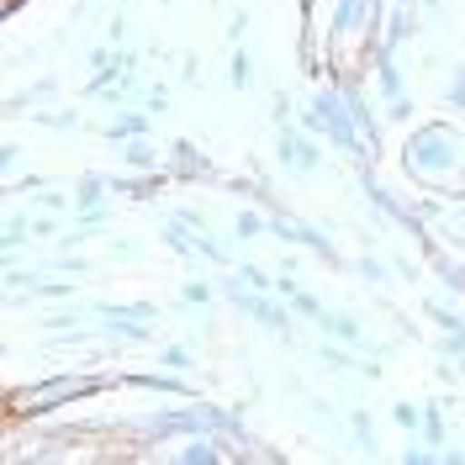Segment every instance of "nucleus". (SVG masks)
Wrapping results in <instances>:
<instances>
[{"label":"nucleus","mask_w":465,"mask_h":465,"mask_svg":"<svg viewBox=\"0 0 465 465\" xmlns=\"http://www.w3.org/2000/svg\"><path fill=\"white\" fill-rule=\"evenodd\" d=\"M402 153H407L402 159L407 174H412L418 185H429V191L450 185V180H460V170H465V138L455 133V127H444V122L418 127V133L407 138Z\"/></svg>","instance_id":"obj_1"},{"label":"nucleus","mask_w":465,"mask_h":465,"mask_svg":"<svg viewBox=\"0 0 465 465\" xmlns=\"http://www.w3.org/2000/svg\"><path fill=\"white\" fill-rule=\"evenodd\" d=\"M106 386H112V376H54L43 386H22V391H11V418H43L54 407H69L74 397H95Z\"/></svg>","instance_id":"obj_2"},{"label":"nucleus","mask_w":465,"mask_h":465,"mask_svg":"<svg viewBox=\"0 0 465 465\" xmlns=\"http://www.w3.org/2000/svg\"><path fill=\"white\" fill-rule=\"evenodd\" d=\"M281 164H286V170H296V174H312L322 164V153H318V143H312L307 133H291V127H281Z\"/></svg>","instance_id":"obj_3"},{"label":"nucleus","mask_w":465,"mask_h":465,"mask_svg":"<svg viewBox=\"0 0 465 465\" xmlns=\"http://www.w3.org/2000/svg\"><path fill=\"white\" fill-rule=\"evenodd\" d=\"M170 180H212V164L202 159V148L196 143H174V153H170Z\"/></svg>","instance_id":"obj_4"},{"label":"nucleus","mask_w":465,"mask_h":465,"mask_svg":"<svg viewBox=\"0 0 465 465\" xmlns=\"http://www.w3.org/2000/svg\"><path fill=\"white\" fill-rule=\"evenodd\" d=\"M122 159H127V170H138V174H159L164 170L148 138H127V143H122Z\"/></svg>","instance_id":"obj_5"},{"label":"nucleus","mask_w":465,"mask_h":465,"mask_svg":"<svg viewBox=\"0 0 465 465\" xmlns=\"http://www.w3.org/2000/svg\"><path fill=\"white\" fill-rule=\"evenodd\" d=\"M133 386H143V391H164V397H191V386L180 381V371H159V376H127Z\"/></svg>","instance_id":"obj_6"},{"label":"nucleus","mask_w":465,"mask_h":465,"mask_svg":"<svg viewBox=\"0 0 465 465\" xmlns=\"http://www.w3.org/2000/svg\"><path fill=\"white\" fill-rule=\"evenodd\" d=\"M101 191H112V180H106V174H85V180L74 185V206H80V212L101 206Z\"/></svg>","instance_id":"obj_7"},{"label":"nucleus","mask_w":465,"mask_h":465,"mask_svg":"<svg viewBox=\"0 0 465 465\" xmlns=\"http://www.w3.org/2000/svg\"><path fill=\"white\" fill-rule=\"evenodd\" d=\"M322 333H333V339H344V344H360V322L349 318V312H322Z\"/></svg>","instance_id":"obj_8"},{"label":"nucleus","mask_w":465,"mask_h":465,"mask_svg":"<svg viewBox=\"0 0 465 465\" xmlns=\"http://www.w3.org/2000/svg\"><path fill=\"white\" fill-rule=\"evenodd\" d=\"M232 296H238V307H243V312H254V318H260L264 328H275V333L286 328V318H281V307H275V302H249L243 291H232Z\"/></svg>","instance_id":"obj_9"},{"label":"nucleus","mask_w":465,"mask_h":465,"mask_svg":"<svg viewBox=\"0 0 465 465\" xmlns=\"http://www.w3.org/2000/svg\"><path fill=\"white\" fill-rule=\"evenodd\" d=\"M148 133V116L143 112H127V116H116L112 127H106V138H116V143H127V138H143Z\"/></svg>","instance_id":"obj_10"},{"label":"nucleus","mask_w":465,"mask_h":465,"mask_svg":"<svg viewBox=\"0 0 465 465\" xmlns=\"http://www.w3.org/2000/svg\"><path fill=\"white\" fill-rule=\"evenodd\" d=\"M159 365H164V371H180V376H191V371H196V354H191L185 344H164L159 349Z\"/></svg>","instance_id":"obj_11"},{"label":"nucleus","mask_w":465,"mask_h":465,"mask_svg":"<svg viewBox=\"0 0 465 465\" xmlns=\"http://www.w3.org/2000/svg\"><path fill=\"white\" fill-rule=\"evenodd\" d=\"M412 32H418V16H412V11H397V16H391V27H386V37H381V43H386V48H397V43H407Z\"/></svg>","instance_id":"obj_12"},{"label":"nucleus","mask_w":465,"mask_h":465,"mask_svg":"<svg viewBox=\"0 0 465 465\" xmlns=\"http://www.w3.org/2000/svg\"><path fill=\"white\" fill-rule=\"evenodd\" d=\"M232 232H238V238H260V232H270V217H260V212H238V217H232Z\"/></svg>","instance_id":"obj_13"},{"label":"nucleus","mask_w":465,"mask_h":465,"mask_svg":"<svg viewBox=\"0 0 465 465\" xmlns=\"http://www.w3.org/2000/svg\"><path fill=\"white\" fill-rule=\"evenodd\" d=\"M228 80H232V90H249V80H254V64H249V54H243V48L232 54V69H228Z\"/></svg>","instance_id":"obj_14"},{"label":"nucleus","mask_w":465,"mask_h":465,"mask_svg":"<svg viewBox=\"0 0 465 465\" xmlns=\"http://www.w3.org/2000/svg\"><path fill=\"white\" fill-rule=\"evenodd\" d=\"M27 238H32V217H11L5 223V249H22Z\"/></svg>","instance_id":"obj_15"},{"label":"nucleus","mask_w":465,"mask_h":465,"mask_svg":"<svg viewBox=\"0 0 465 465\" xmlns=\"http://www.w3.org/2000/svg\"><path fill=\"white\" fill-rule=\"evenodd\" d=\"M291 307H296L302 318H322V302H318V296H307V291H296V296H291Z\"/></svg>","instance_id":"obj_16"},{"label":"nucleus","mask_w":465,"mask_h":465,"mask_svg":"<svg viewBox=\"0 0 465 465\" xmlns=\"http://www.w3.org/2000/svg\"><path fill=\"white\" fill-rule=\"evenodd\" d=\"M423 439H429V444H444V423H439V412H423Z\"/></svg>","instance_id":"obj_17"},{"label":"nucleus","mask_w":465,"mask_h":465,"mask_svg":"<svg viewBox=\"0 0 465 465\" xmlns=\"http://www.w3.org/2000/svg\"><path fill=\"white\" fill-rule=\"evenodd\" d=\"M238 281H249V286H254V291H264V286H275V281H270V275H264L260 264H243V270H238Z\"/></svg>","instance_id":"obj_18"},{"label":"nucleus","mask_w":465,"mask_h":465,"mask_svg":"<svg viewBox=\"0 0 465 465\" xmlns=\"http://www.w3.org/2000/svg\"><path fill=\"white\" fill-rule=\"evenodd\" d=\"M318 354H322V360H328V365H333V371H354V360H349L344 349H333V344H322V349H318Z\"/></svg>","instance_id":"obj_19"},{"label":"nucleus","mask_w":465,"mask_h":465,"mask_svg":"<svg viewBox=\"0 0 465 465\" xmlns=\"http://www.w3.org/2000/svg\"><path fill=\"white\" fill-rule=\"evenodd\" d=\"M444 101H450V106H460V112H465V69L455 74V80H450V90H444Z\"/></svg>","instance_id":"obj_20"},{"label":"nucleus","mask_w":465,"mask_h":465,"mask_svg":"<svg viewBox=\"0 0 465 465\" xmlns=\"http://www.w3.org/2000/svg\"><path fill=\"white\" fill-rule=\"evenodd\" d=\"M434 460V444H412V450H407V465H429Z\"/></svg>","instance_id":"obj_21"},{"label":"nucleus","mask_w":465,"mask_h":465,"mask_svg":"<svg viewBox=\"0 0 465 465\" xmlns=\"http://www.w3.org/2000/svg\"><path fill=\"white\" fill-rule=\"evenodd\" d=\"M391 418H397V423H402V429H418V418H423V412H418V407H397V412H391Z\"/></svg>","instance_id":"obj_22"},{"label":"nucleus","mask_w":465,"mask_h":465,"mask_svg":"<svg viewBox=\"0 0 465 465\" xmlns=\"http://www.w3.org/2000/svg\"><path fill=\"white\" fill-rule=\"evenodd\" d=\"M360 275H365V281H386V264L381 260H360Z\"/></svg>","instance_id":"obj_23"},{"label":"nucleus","mask_w":465,"mask_h":465,"mask_svg":"<svg viewBox=\"0 0 465 465\" xmlns=\"http://www.w3.org/2000/svg\"><path fill=\"white\" fill-rule=\"evenodd\" d=\"M386 116H391V122H407V116H412V101H407V95H397V101H391V112H386Z\"/></svg>","instance_id":"obj_24"},{"label":"nucleus","mask_w":465,"mask_h":465,"mask_svg":"<svg viewBox=\"0 0 465 465\" xmlns=\"http://www.w3.org/2000/svg\"><path fill=\"white\" fill-rule=\"evenodd\" d=\"M48 232H58L54 217H32V238H48Z\"/></svg>","instance_id":"obj_25"},{"label":"nucleus","mask_w":465,"mask_h":465,"mask_svg":"<svg viewBox=\"0 0 465 465\" xmlns=\"http://www.w3.org/2000/svg\"><path fill=\"white\" fill-rule=\"evenodd\" d=\"M185 302H212V286H202V281H191V286H185Z\"/></svg>","instance_id":"obj_26"},{"label":"nucleus","mask_w":465,"mask_h":465,"mask_svg":"<svg viewBox=\"0 0 465 465\" xmlns=\"http://www.w3.org/2000/svg\"><path fill=\"white\" fill-rule=\"evenodd\" d=\"M164 101H170V90H164V85H148V112H159Z\"/></svg>","instance_id":"obj_27"},{"label":"nucleus","mask_w":465,"mask_h":465,"mask_svg":"<svg viewBox=\"0 0 465 465\" xmlns=\"http://www.w3.org/2000/svg\"><path fill=\"white\" fill-rule=\"evenodd\" d=\"M0 164H5V170H16V164H22V148H16V143H5V153H0Z\"/></svg>","instance_id":"obj_28"},{"label":"nucleus","mask_w":465,"mask_h":465,"mask_svg":"<svg viewBox=\"0 0 465 465\" xmlns=\"http://www.w3.org/2000/svg\"><path fill=\"white\" fill-rule=\"evenodd\" d=\"M16 5H22V0H5V11H16Z\"/></svg>","instance_id":"obj_29"}]
</instances>
